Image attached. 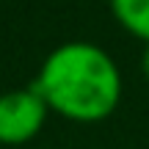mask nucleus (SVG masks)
<instances>
[{"instance_id": "nucleus-3", "label": "nucleus", "mask_w": 149, "mask_h": 149, "mask_svg": "<svg viewBox=\"0 0 149 149\" xmlns=\"http://www.w3.org/2000/svg\"><path fill=\"white\" fill-rule=\"evenodd\" d=\"M111 14L130 36L149 44V0H108Z\"/></svg>"}, {"instance_id": "nucleus-4", "label": "nucleus", "mask_w": 149, "mask_h": 149, "mask_svg": "<svg viewBox=\"0 0 149 149\" xmlns=\"http://www.w3.org/2000/svg\"><path fill=\"white\" fill-rule=\"evenodd\" d=\"M141 72L149 80V44H144V53H141Z\"/></svg>"}, {"instance_id": "nucleus-1", "label": "nucleus", "mask_w": 149, "mask_h": 149, "mask_svg": "<svg viewBox=\"0 0 149 149\" xmlns=\"http://www.w3.org/2000/svg\"><path fill=\"white\" fill-rule=\"evenodd\" d=\"M33 88L50 113L77 124H97L122 102V72L100 44L64 42L42 61Z\"/></svg>"}, {"instance_id": "nucleus-2", "label": "nucleus", "mask_w": 149, "mask_h": 149, "mask_svg": "<svg viewBox=\"0 0 149 149\" xmlns=\"http://www.w3.org/2000/svg\"><path fill=\"white\" fill-rule=\"evenodd\" d=\"M50 116L47 102L33 86L28 88H8L0 94V144L22 146L42 133Z\"/></svg>"}]
</instances>
